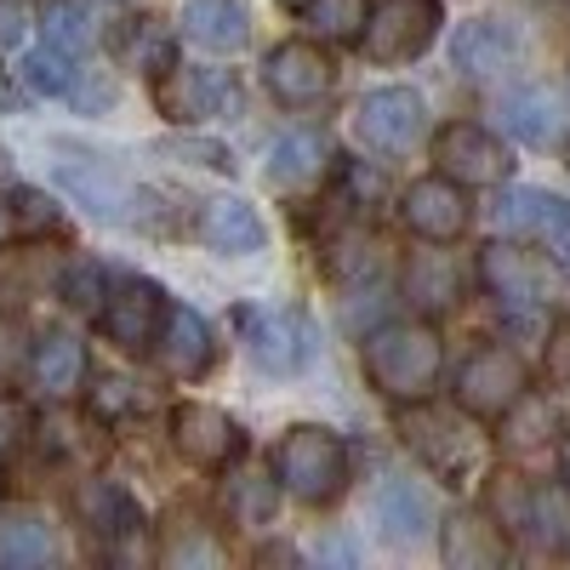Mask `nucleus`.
I'll list each match as a JSON object with an SVG mask.
<instances>
[{
    "instance_id": "11",
    "label": "nucleus",
    "mask_w": 570,
    "mask_h": 570,
    "mask_svg": "<svg viewBox=\"0 0 570 570\" xmlns=\"http://www.w3.org/2000/svg\"><path fill=\"white\" fill-rule=\"evenodd\" d=\"M228 98H234V80H228L223 69L166 63V69L155 75V104H160V115L177 120V126H200V120H212Z\"/></svg>"
},
{
    "instance_id": "41",
    "label": "nucleus",
    "mask_w": 570,
    "mask_h": 570,
    "mask_svg": "<svg viewBox=\"0 0 570 570\" xmlns=\"http://www.w3.org/2000/svg\"><path fill=\"white\" fill-rule=\"evenodd\" d=\"M12 206H18V223H29V228H52V223H58V206L46 200L40 188H18Z\"/></svg>"
},
{
    "instance_id": "1",
    "label": "nucleus",
    "mask_w": 570,
    "mask_h": 570,
    "mask_svg": "<svg viewBox=\"0 0 570 570\" xmlns=\"http://www.w3.org/2000/svg\"><path fill=\"white\" fill-rule=\"evenodd\" d=\"M360 365H365L376 394L411 405V400L434 394L440 371H445V343H440V331L422 325V320H389L360 343Z\"/></svg>"
},
{
    "instance_id": "36",
    "label": "nucleus",
    "mask_w": 570,
    "mask_h": 570,
    "mask_svg": "<svg viewBox=\"0 0 570 570\" xmlns=\"http://www.w3.org/2000/svg\"><path fill=\"white\" fill-rule=\"evenodd\" d=\"M491 508L508 531H525L531 525V491L513 480V473H497V485H491Z\"/></svg>"
},
{
    "instance_id": "31",
    "label": "nucleus",
    "mask_w": 570,
    "mask_h": 570,
    "mask_svg": "<svg viewBox=\"0 0 570 570\" xmlns=\"http://www.w3.org/2000/svg\"><path fill=\"white\" fill-rule=\"evenodd\" d=\"M502 428H508V445L513 451H531V445H542L548 440V428H553V411L542 405V400H531V394H519L508 411H502Z\"/></svg>"
},
{
    "instance_id": "40",
    "label": "nucleus",
    "mask_w": 570,
    "mask_h": 570,
    "mask_svg": "<svg viewBox=\"0 0 570 570\" xmlns=\"http://www.w3.org/2000/svg\"><path fill=\"white\" fill-rule=\"evenodd\" d=\"M548 383H570V314L548 325Z\"/></svg>"
},
{
    "instance_id": "4",
    "label": "nucleus",
    "mask_w": 570,
    "mask_h": 570,
    "mask_svg": "<svg viewBox=\"0 0 570 570\" xmlns=\"http://www.w3.org/2000/svg\"><path fill=\"white\" fill-rule=\"evenodd\" d=\"M440 35V0H383L360 23V46L371 63H411Z\"/></svg>"
},
{
    "instance_id": "6",
    "label": "nucleus",
    "mask_w": 570,
    "mask_h": 570,
    "mask_svg": "<svg viewBox=\"0 0 570 570\" xmlns=\"http://www.w3.org/2000/svg\"><path fill=\"white\" fill-rule=\"evenodd\" d=\"M166 428H171V451H177L188 468H206V473L228 468L234 456L246 451L240 422H234L228 411H217V405H206V400H183V405H171Z\"/></svg>"
},
{
    "instance_id": "25",
    "label": "nucleus",
    "mask_w": 570,
    "mask_h": 570,
    "mask_svg": "<svg viewBox=\"0 0 570 570\" xmlns=\"http://www.w3.org/2000/svg\"><path fill=\"white\" fill-rule=\"evenodd\" d=\"M502 126L519 137V142H531V149H542V142L559 137V98L548 86H519L502 98Z\"/></svg>"
},
{
    "instance_id": "37",
    "label": "nucleus",
    "mask_w": 570,
    "mask_h": 570,
    "mask_svg": "<svg viewBox=\"0 0 570 570\" xmlns=\"http://www.w3.org/2000/svg\"><path fill=\"white\" fill-rule=\"evenodd\" d=\"M131 405H142V400H137V389L126 383V376H98V389H91V411H98V416H120Z\"/></svg>"
},
{
    "instance_id": "28",
    "label": "nucleus",
    "mask_w": 570,
    "mask_h": 570,
    "mask_svg": "<svg viewBox=\"0 0 570 570\" xmlns=\"http://www.w3.org/2000/svg\"><path fill=\"white\" fill-rule=\"evenodd\" d=\"M274 513H279V480L274 473H240V480L228 485V519L234 525L263 531V525H274Z\"/></svg>"
},
{
    "instance_id": "8",
    "label": "nucleus",
    "mask_w": 570,
    "mask_h": 570,
    "mask_svg": "<svg viewBox=\"0 0 570 570\" xmlns=\"http://www.w3.org/2000/svg\"><path fill=\"white\" fill-rule=\"evenodd\" d=\"M104 331L109 343L126 348V354H149L155 337H160V320H166V292L155 279H120L115 292H104Z\"/></svg>"
},
{
    "instance_id": "21",
    "label": "nucleus",
    "mask_w": 570,
    "mask_h": 570,
    "mask_svg": "<svg viewBox=\"0 0 570 570\" xmlns=\"http://www.w3.org/2000/svg\"><path fill=\"white\" fill-rule=\"evenodd\" d=\"M376 525L389 542H422L434 531V502L416 480H383L376 485Z\"/></svg>"
},
{
    "instance_id": "12",
    "label": "nucleus",
    "mask_w": 570,
    "mask_h": 570,
    "mask_svg": "<svg viewBox=\"0 0 570 570\" xmlns=\"http://www.w3.org/2000/svg\"><path fill=\"white\" fill-rule=\"evenodd\" d=\"M354 126L371 149H389V155H405L411 142L422 137L428 126V109L411 86H383V91H365L360 109H354Z\"/></svg>"
},
{
    "instance_id": "17",
    "label": "nucleus",
    "mask_w": 570,
    "mask_h": 570,
    "mask_svg": "<svg viewBox=\"0 0 570 570\" xmlns=\"http://www.w3.org/2000/svg\"><path fill=\"white\" fill-rule=\"evenodd\" d=\"M440 553L451 570H502L508 559V537L491 513L480 508H456L445 519V537H440Z\"/></svg>"
},
{
    "instance_id": "35",
    "label": "nucleus",
    "mask_w": 570,
    "mask_h": 570,
    "mask_svg": "<svg viewBox=\"0 0 570 570\" xmlns=\"http://www.w3.org/2000/svg\"><path fill=\"white\" fill-rule=\"evenodd\" d=\"M183 525H188V519H183ZM160 559H166V564H206V570H212V564H223V548H217L200 525H188V531H177V537L160 548Z\"/></svg>"
},
{
    "instance_id": "2",
    "label": "nucleus",
    "mask_w": 570,
    "mask_h": 570,
    "mask_svg": "<svg viewBox=\"0 0 570 570\" xmlns=\"http://www.w3.org/2000/svg\"><path fill=\"white\" fill-rule=\"evenodd\" d=\"M274 480L279 491H292L297 502H337L348 485V445L343 434H331L320 422H297L274 451Z\"/></svg>"
},
{
    "instance_id": "19",
    "label": "nucleus",
    "mask_w": 570,
    "mask_h": 570,
    "mask_svg": "<svg viewBox=\"0 0 570 570\" xmlns=\"http://www.w3.org/2000/svg\"><path fill=\"white\" fill-rule=\"evenodd\" d=\"M519 52V35L513 23L502 18H468L456 35H451V69L468 75V80H485V75H502Z\"/></svg>"
},
{
    "instance_id": "13",
    "label": "nucleus",
    "mask_w": 570,
    "mask_h": 570,
    "mask_svg": "<svg viewBox=\"0 0 570 570\" xmlns=\"http://www.w3.org/2000/svg\"><path fill=\"white\" fill-rule=\"evenodd\" d=\"M58 183L69 188V195L91 212V217H104V223H149V195L142 188H131L120 171L109 166H80V160H63L58 166Z\"/></svg>"
},
{
    "instance_id": "44",
    "label": "nucleus",
    "mask_w": 570,
    "mask_h": 570,
    "mask_svg": "<svg viewBox=\"0 0 570 570\" xmlns=\"http://www.w3.org/2000/svg\"><path fill=\"white\" fill-rule=\"evenodd\" d=\"M279 7H292V12H303V7H308V0H279Z\"/></svg>"
},
{
    "instance_id": "32",
    "label": "nucleus",
    "mask_w": 570,
    "mask_h": 570,
    "mask_svg": "<svg viewBox=\"0 0 570 570\" xmlns=\"http://www.w3.org/2000/svg\"><path fill=\"white\" fill-rule=\"evenodd\" d=\"M303 12H308L314 35H325V40H354L360 23H365V0H308Z\"/></svg>"
},
{
    "instance_id": "18",
    "label": "nucleus",
    "mask_w": 570,
    "mask_h": 570,
    "mask_svg": "<svg viewBox=\"0 0 570 570\" xmlns=\"http://www.w3.org/2000/svg\"><path fill=\"white\" fill-rule=\"evenodd\" d=\"M155 354L171 376H183V383H195V376L212 371L217 360V343H212V331L195 308H171L166 303V320H160V337H155Z\"/></svg>"
},
{
    "instance_id": "5",
    "label": "nucleus",
    "mask_w": 570,
    "mask_h": 570,
    "mask_svg": "<svg viewBox=\"0 0 570 570\" xmlns=\"http://www.w3.org/2000/svg\"><path fill=\"white\" fill-rule=\"evenodd\" d=\"M525 360L502 343H480L456 365V405L468 416H502L519 394H525Z\"/></svg>"
},
{
    "instance_id": "15",
    "label": "nucleus",
    "mask_w": 570,
    "mask_h": 570,
    "mask_svg": "<svg viewBox=\"0 0 570 570\" xmlns=\"http://www.w3.org/2000/svg\"><path fill=\"white\" fill-rule=\"evenodd\" d=\"M497 217L513 234H537V240L559 257V268H570V200L548 195V188H508Z\"/></svg>"
},
{
    "instance_id": "42",
    "label": "nucleus",
    "mask_w": 570,
    "mask_h": 570,
    "mask_svg": "<svg viewBox=\"0 0 570 570\" xmlns=\"http://www.w3.org/2000/svg\"><path fill=\"white\" fill-rule=\"evenodd\" d=\"M23 40V7L18 0H0V52H12Z\"/></svg>"
},
{
    "instance_id": "38",
    "label": "nucleus",
    "mask_w": 570,
    "mask_h": 570,
    "mask_svg": "<svg viewBox=\"0 0 570 570\" xmlns=\"http://www.w3.org/2000/svg\"><path fill=\"white\" fill-rule=\"evenodd\" d=\"M166 155H183V160H195V166H206V171H234V155L223 149V142H200V137L166 142Z\"/></svg>"
},
{
    "instance_id": "3",
    "label": "nucleus",
    "mask_w": 570,
    "mask_h": 570,
    "mask_svg": "<svg viewBox=\"0 0 570 570\" xmlns=\"http://www.w3.org/2000/svg\"><path fill=\"white\" fill-rule=\"evenodd\" d=\"M480 279L502 308H553L564 297V268L553 252H531L519 240H491L480 252Z\"/></svg>"
},
{
    "instance_id": "22",
    "label": "nucleus",
    "mask_w": 570,
    "mask_h": 570,
    "mask_svg": "<svg viewBox=\"0 0 570 570\" xmlns=\"http://www.w3.org/2000/svg\"><path fill=\"white\" fill-rule=\"evenodd\" d=\"M183 35L206 46V52H240L252 40V18L240 0H188L183 7Z\"/></svg>"
},
{
    "instance_id": "20",
    "label": "nucleus",
    "mask_w": 570,
    "mask_h": 570,
    "mask_svg": "<svg viewBox=\"0 0 570 570\" xmlns=\"http://www.w3.org/2000/svg\"><path fill=\"white\" fill-rule=\"evenodd\" d=\"M200 234H206V246H212V252H228V257H252V252H263V240H268V228H263L257 206L234 200V195L206 200V212H200Z\"/></svg>"
},
{
    "instance_id": "33",
    "label": "nucleus",
    "mask_w": 570,
    "mask_h": 570,
    "mask_svg": "<svg viewBox=\"0 0 570 570\" xmlns=\"http://www.w3.org/2000/svg\"><path fill=\"white\" fill-rule=\"evenodd\" d=\"M58 292H63V303H69V308H80V314H98L109 285H104V268H98V263L75 257V263L63 268V285H58Z\"/></svg>"
},
{
    "instance_id": "7",
    "label": "nucleus",
    "mask_w": 570,
    "mask_h": 570,
    "mask_svg": "<svg viewBox=\"0 0 570 570\" xmlns=\"http://www.w3.org/2000/svg\"><path fill=\"white\" fill-rule=\"evenodd\" d=\"M416 405V400H411ZM400 440L434 468V473H445V480L456 485V480H468L473 473V462H480V440L468 434V422H456V416H445V411H405L400 416Z\"/></svg>"
},
{
    "instance_id": "14",
    "label": "nucleus",
    "mask_w": 570,
    "mask_h": 570,
    "mask_svg": "<svg viewBox=\"0 0 570 570\" xmlns=\"http://www.w3.org/2000/svg\"><path fill=\"white\" fill-rule=\"evenodd\" d=\"M400 217L411 234H422V240H456V234L468 228V195H462V183L451 177H416L405 195H400Z\"/></svg>"
},
{
    "instance_id": "23",
    "label": "nucleus",
    "mask_w": 570,
    "mask_h": 570,
    "mask_svg": "<svg viewBox=\"0 0 570 570\" xmlns=\"http://www.w3.org/2000/svg\"><path fill=\"white\" fill-rule=\"evenodd\" d=\"M29 371H35V389L46 400H69L80 389V376H86V348L75 331H46V337L35 343L29 354Z\"/></svg>"
},
{
    "instance_id": "30",
    "label": "nucleus",
    "mask_w": 570,
    "mask_h": 570,
    "mask_svg": "<svg viewBox=\"0 0 570 570\" xmlns=\"http://www.w3.org/2000/svg\"><path fill=\"white\" fill-rule=\"evenodd\" d=\"M75 58L63 52V46H35V52L23 58V80H29V91H40V98H69L75 91Z\"/></svg>"
},
{
    "instance_id": "16",
    "label": "nucleus",
    "mask_w": 570,
    "mask_h": 570,
    "mask_svg": "<svg viewBox=\"0 0 570 570\" xmlns=\"http://www.w3.org/2000/svg\"><path fill=\"white\" fill-rule=\"evenodd\" d=\"M246 348L263 371L274 376H292L303 360H308V320L292 314V308H274V314H246Z\"/></svg>"
},
{
    "instance_id": "29",
    "label": "nucleus",
    "mask_w": 570,
    "mask_h": 570,
    "mask_svg": "<svg viewBox=\"0 0 570 570\" xmlns=\"http://www.w3.org/2000/svg\"><path fill=\"white\" fill-rule=\"evenodd\" d=\"M58 553L52 531L40 519H0V570H29Z\"/></svg>"
},
{
    "instance_id": "10",
    "label": "nucleus",
    "mask_w": 570,
    "mask_h": 570,
    "mask_svg": "<svg viewBox=\"0 0 570 570\" xmlns=\"http://www.w3.org/2000/svg\"><path fill=\"white\" fill-rule=\"evenodd\" d=\"M331 80H337V69H331V58L320 52L314 40H285V46H274V52L263 58V86L274 91L285 109L320 104L331 91Z\"/></svg>"
},
{
    "instance_id": "9",
    "label": "nucleus",
    "mask_w": 570,
    "mask_h": 570,
    "mask_svg": "<svg viewBox=\"0 0 570 570\" xmlns=\"http://www.w3.org/2000/svg\"><path fill=\"white\" fill-rule=\"evenodd\" d=\"M434 166H440V177H451L462 188H491V183H508L513 155L485 126H445L434 137Z\"/></svg>"
},
{
    "instance_id": "39",
    "label": "nucleus",
    "mask_w": 570,
    "mask_h": 570,
    "mask_svg": "<svg viewBox=\"0 0 570 570\" xmlns=\"http://www.w3.org/2000/svg\"><path fill=\"white\" fill-rule=\"evenodd\" d=\"M29 360V343H23V325L18 320H0V389L12 383Z\"/></svg>"
},
{
    "instance_id": "26",
    "label": "nucleus",
    "mask_w": 570,
    "mask_h": 570,
    "mask_svg": "<svg viewBox=\"0 0 570 570\" xmlns=\"http://www.w3.org/2000/svg\"><path fill=\"white\" fill-rule=\"evenodd\" d=\"M405 297H411L416 308H428V314L456 308V303H462V274H456V263H451V257H434V252L411 257V268H405Z\"/></svg>"
},
{
    "instance_id": "24",
    "label": "nucleus",
    "mask_w": 570,
    "mask_h": 570,
    "mask_svg": "<svg viewBox=\"0 0 570 570\" xmlns=\"http://www.w3.org/2000/svg\"><path fill=\"white\" fill-rule=\"evenodd\" d=\"M75 508H80V519H86V531H98V537H109V542H120V537H131V531L142 525L137 497H131L126 485H115V480H91V485H80Z\"/></svg>"
},
{
    "instance_id": "34",
    "label": "nucleus",
    "mask_w": 570,
    "mask_h": 570,
    "mask_svg": "<svg viewBox=\"0 0 570 570\" xmlns=\"http://www.w3.org/2000/svg\"><path fill=\"white\" fill-rule=\"evenodd\" d=\"M46 40L63 46V52L75 58V52L91 46V18L80 7H69V0H58V7H46Z\"/></svg>"
},
{
    "instance_id": "43",
    "label": "nucleus",
    "mask_w": 570,
    "mask_h": 570,
    "mask_svg": "<svg viewBox=\"0 0 570 570\" xmlns=\"http://www.w3.org/2000/svg\"><path fill=\"white\" fill-rule=\"evenodd\" d=\"M559 480L570 485V434H564V445H559Z\"/></svg>"
},
{
    "instance_id": "27",
    "label": "nucleus",
    "mask_w": 570,
    "mask_h": 570,
    "mask_svg": "<svg viewBox=\"0 0 570 570\" xmlns=\"http://www.w3.org/2000/svg\"><path fill=\"white\" fill-rule=\"evenodd\" d=\"M320 166H325V137L320 131H285V137H274V149H268V183L292 188V183L320 177Z\"/></svg>"
}]
</instances>
